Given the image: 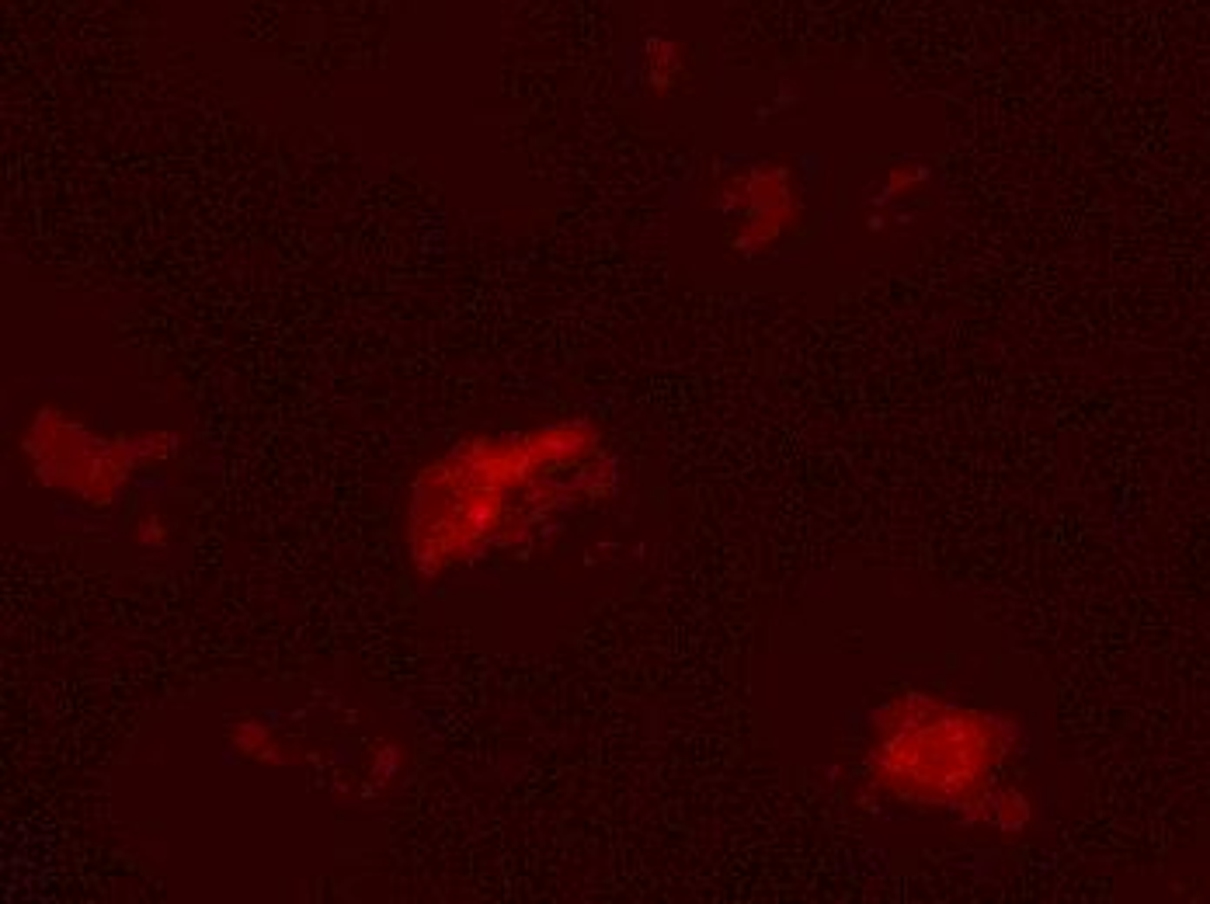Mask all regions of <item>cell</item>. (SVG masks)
<instances>
[{"instance_id":"cell-1","label":"cell","mask_w":1210,"mask_h":904,"mask_svg":"<svg viewBox=\"0 0 1210 904\" xmlns=\"http://www.w3.org/2000/svg\"><path fill=\"white\" fill-rule=\"evenodd\" d=\"M1009 755L1005 727L991 713L908 692L873 724V783L905 804L978 807V793Z\"/></svg>"}]
</instances>
